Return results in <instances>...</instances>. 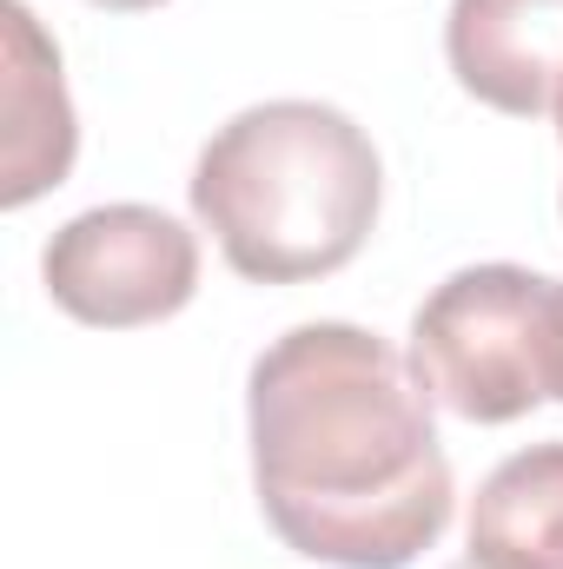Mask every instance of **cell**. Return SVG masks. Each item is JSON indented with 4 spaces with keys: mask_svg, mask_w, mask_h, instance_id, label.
<instances>
[{
    "mask_svg": "<svg viewBox=\"0 0 563 569\" xmlns=\"http://www.w3.org/2000/svg\"><path fill=\"white\" fill-rule=\"evenodd\" d=\"M253 490L285 550L338 569H405L451 523V463L418 371L365 325H292L259 351Z\"/></svg>",
    "mask_w": 563,
    "mask_h": 569,
    "instance_id": "1",
    "label": "cell"
},
{
    "mask_svg": "<svg viewBox=\"0 0 563 569\" xmlns=\"http://www.w3.org/2000/svg\"><path fill=\"white\" fill-rule=\"evenodd\" d=\"M40 279L67 318L134 331L186 311L199 291V246L159 206H93L47 239Z\"/></svg>",
    "mask_w": 563,
    "mask_h": 569,
    "instance_id": "4",
    "label": "cell"
},
{
    "mask_svg": "<svg viewBox=\"0 0 563 569\" xmlns=\"http://www.w3.org/2000/svg\"><path fill=\"white\" fill-rule=\"evenodd\" d=\"M551 398H563V279H557V311H551Z\"/></svg>",
    "mask_w": 563,
    "mask_h": 569,
    "instance_id": "8",
    "label": "cell"
},
{
    "mask_svg": "<svg viewBox=\"0 0 563 569\" xmlns=\"http://www.w3.org/2000/svg\"><path fill=\"white\" fill-rule=\"evenodd\" d=\"M93 7H107V13H146V7H159V0H93Z\"/></svg>",
    "mask_w": 563,
    "mask_h": 569,
    "instance_id": "9",
    "label": "cell"
},
{
    "mask_svg": "<svg viewBox=\"0 0 563 569\" xmlns=\"http://www.w3.org/2000/svg\"><path fill=\"white\" fill-rule=\"evenodd\" d=\"M444 53L471 100L537 120L563 93V0H451Z\"/></svg>",
    "mask_w": 563,
    "mask_h": 569,
    "instance_id": "5",
    "label": "cell"
},
{
    "mask_svg": "<svg viewBox=\"0 0 563 569\" xmlns=\"http://www.w3.org/2000/svg\"><path fill=\"white\" fill-rule=\"evenodd\" d=\"M385 166L365 127L318 100L233 113L192 166V212L253 284H305L352 266L378 226Z\"/></svg>",
    "mask_w": 563,
    "mask_h": 569,
    "instance_id": "2",
    "label": "cell"
},
{
    "mask_svg": "<svg viewBox=\"0 0 563 569\" xmlns=\"http://www.w3.org/2000/svg\"><path fill=\"white\" fill-rule=\"evenodd\" d=\"M451 569H484V563H471V557H464V563H451Z\"/></svg>",
    "mask_w": 563,
    "mask_h": 569,
    "instance_id": "10",
    "label": "cell"
},
{
    "mask_svg": "<svg viewBox=\"0 0 563 569\" xmlns=\"http://www.w3.org/2000/svg\"><path fill=\"white\" fill-rule=\"evenodd\" d=\"M471 563L563 569V443L504 457L471 503Z\"/></svg>",
    "mask_w": 563,
    "mask_h": 569,
    "instance_id": "7",
    "label": "cell"
},
{
    "mask_svg": "<svg viewBox=\"0 0 563 569\" xmlns=\"http://www.w3.org/2000/svg\"><path fill=\"white\" fill-rule=\"evenodd\" d=\"M557 279L524 266H464L412 318V371L464 425H517L551 398Z\"/></svg>",
    "mask_w": 563,
    "mask_h": 569,
    "instance_id": "3",
    "label": "cell"
},
{
    "mask_svg": "<svg viewBox=\"0 0 563 569\" xmlns=\"http://www.w3.org/2000/svg\"><path fill=\"white\" fill-rule=\"evenodd\" d=\"M0 33H7V73H0V206L20 212L40 192H53L73 172V100L60 80V47L40 33L27 0L0 7Z\"/></svg>",
    "mask_w": 563,
    "mask_h": 569,
    "instance_id": "6",
    "label": "cell"
},
{
    "mask_svg": "<svg viewBox=\"0 0 563 569\" xmlns=\"http://www.w3.org/2000/svg\"><path fill=\"white\" fill-rule=\"evenodd\" d=\"M557 133H563V93H557Z\"/></svg>",
    "mask_w": 563,
    "mask_h": 569,
    "instance_id": "11",
    "label": "cell"
}]
</instances>
